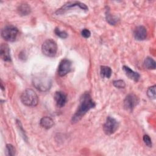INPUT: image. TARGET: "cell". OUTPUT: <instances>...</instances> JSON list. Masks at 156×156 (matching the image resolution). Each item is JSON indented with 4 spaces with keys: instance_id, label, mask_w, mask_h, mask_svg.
Instances as JSON below:
<instances>
[{
    "instance_id": "12",
    "label": "cell",
    "mask_w": 156,
    "mask_h": 156,
    "mask_svg": "<svg viewBox=\"0 0 156 156\" xmlns=\"http://www.w3.org/2000/svg\"><path fill=\"white\" fill-rule=\"evenodd\" d=\"M0 55L1 58L5 62H10L11 60V57L10 54V48L9 46L5 43H2L1 45Z\"/></svg>"
},
{
    "instance_id": "14",
    "label": "cell",
    "mask_w": 156,
    "mask_h": 156,
    "mask_svg": "<svg viewBox=\"0 0 156 156\" xmlns=\"http://www.w3.org/2000/svg\"><path fill=\"white\" fill-rule=\"evenodd\" d=\"M40 124L42 127H43L46 129H49L53 126L54 121L50 117L45 116V117H43L40 119Z\"/></svg>"
},
{
    "instance_id": "17",
    "label": "cell",
    "mask_w": 156,
    "mask_h": 156,
    "mask_svg": "<svg viewBox=\"0 0 156 156\" xmlns=\"http://www.w3.org/2000/svg\"><path fill=\"white\" fill-rule=\"evenodd\" d=\"M144 65L145 68L149 69H155V60L149 57L145 58L144 62Z\"/></svg>"
},
{
    "instance_id": "11",
    "label": "cell",
    "mask_w": 156,
    "mask_h": 156,
    "mask_svg": "<svg viewBox=\"0 0 156 156\" xmlns=\"http://www.w3.org/2000/svg\"><path fill=\"white\" fill-rule=\"evenodd\" d=\"M54 99L57 107H62L65 105L67 101V96L66 94L62 91H56L54 94Z\"/></svg>"
},
{
    "instance_id": "9",
    "label": "cell",
    "mask_w": 156,
    "mask_h": 156,
    "mask_svg": "<svg viewBox=\"0 0 156 156\" xmlns=\"http://www.w3.org/2000/svg\"><path fill=\"white\" fill-rule=\"evenodd\" d=\"M79 7L80 9H81L82 10H88V7L85 4L82 3L80 2L74 1V2H69L66 3V4H65L63 7H62L60 9H58L56 12V13H57V14L63 13L67 11L70 8H72V7Z\"/></svg>"
},
{
    "instance_id": "8",
    "label": "cell",
    "mask_w": 156,
    "mask_h": 156,
    "mask_svg": "<svg viewBox=\"0 0 156 156\" xmlns=\"http://www.w3.org/2000/svg\"><path fill=\"white\" fill-rule=\"evenodd\" d=\"M71 69V62L68 59H63L59 63L57 73L60 76H64L67 74Z\"/></svg>"
},
{
    "instance_id": "5",
    "label": "cell",
    "mask_w": 156,
    "mask_h": 156,
    "mask_svg": "<svg viewBox=\"0 0 156 156\" xmlns=\"http://www.w3.org/2000/svg\"><path fill=\"white\" fill-rule=\"evenodd\" d=\"M18 34V29L12 25L5 26L1 30V36L6 41H13Z\"/></svg>"
},
{
    "instance_id": "21",
    "label": "cell",
    "mask_w": 156,
    "mask_h": 156,
    "mask_svg": "<svg viewBox=\"0 0 156 156\" xmlns=\"http://www.w3.org/2000/svg\"><path fill=\"white\" fill-rule=\"evenodd\" d=\"M16 125H17V127H18V128L20 132H21V134L22 136L23 137L24 140L27 142V136H26V133H25V131L24 130V129H23V127H22V125H21V122H20V121L16 120Z\"/></svg>"
},
{
    "instance_id": "24",
    "label": "cell",
    "mask_w": 156,
    "mask_h": 156,
    "mask_svg": "<svg viewBox=\"0 0 156 156\" xmlns=\"http://www.w3.org/2000/svg\"><path fill=\"white\" fill-rule=\"evenodd\" d=\"M143 141H144V143H145V144L148 146V147H152V141H151V139L150 138V136L147 135H144L143 136Z\"/></svg>"
},
{
    "instance_id": "4",
    "label": "cell",
    "mask_w": 156,
    "mask_h": 156,
    "mask_svg": "<svg viewBox=\"0 0 156 156\" xmlns=\"http://www.w3.org/2000/svg\"><path fill=\"white\" fill-rule=\"evenodd\" d=\"M41 51L43 54L48 57L55 56L57 52L56 42L52 39L46 40L41 46Z\"/></svg>"
},
{
    "instance_id": "16",
    "label": "cell",
    "mask_w": 156,
    "mask_h": 156,
    "mask_svg": "<svg viewBox=\"0 0 156 156\" xmlns=\"http://www.w3.org/2000/svg\"><path fill=\"white\" fill-rule=\"evenodd\" d=\"M112 73V69L107 66H101L100 74L102 78H110Z\"/></svg>"
},
{
    "instance_id": "10",
    "label": "cell",
    "mask_w": 156,
    "mask_h": 156,
    "mask_svg": "<svg viewBox=\"0 0 156 156\" xmlns=\"http://www.w3.org/2000/svg\"><path fill=\"white\" fill-rule=\"evenodd\" d=\"M147 30L143 26H138L134 30L133 35L137 40H143L147 37Z\"/></svg>"
},
{
    "instance_id": "6",
    "label": "cell",
    "mask_w": 156,
    "mask_h": 156,
    "mask_svg": "<svg viewBox=\"0 0 156 156\" xmlns=\"http://www.w3.org/2000/svg\"><path fill=\"white\" fill-rule=\"evenodd\" d=\"M118 127V121L111 116H108L106 121L103 126V130L106 135H112L114 133Z\"/></svg>"
},
{
    "instance_id": "1",
    "label": "cell",
    "mask_w": 156,
    "mask_h": 156,
    "mask_svg": "<svg viewBox=\"0 0 156 156\" xmlns=\"http://www.w3.org/2000/svg\"><path fill=\"white\" fill-rule=\"evenodd\" d=\"M95 102L93 101L90 94L86 92L80 97V104L76 113L72 117V123L79 121L82 117L91 108L95 107Z\"/></svg>"
},
{
    "instance_id": "19",
    "label": "cell",
    "mask_w": 156,
    "mask_h": 156,
    "mask_svg": "<svg viewBox=\"0 0 156 156\" xmlns=\"http://www.w3.org/2000/svg\"><path fill=\"white\" fill-rule=\"evenodd\" d=\"M106 20H107V21L111 25H115L116 24V23L117 22L116 18H115L114 16H113L112 14H110L109 10H107Z\"/></svg>"
},
{
    "instance_id": "23",
    "label": "cell",
    "mask_w": 156,
    "mask_h": 156,
    "mask_svg": "<svg viewBox=\"0 0 156 156\" xmlns=\"http://www.w3.org/2000/svg\"><path fill=\"white\" fill-rule=\"evenodd\" d=\"M55 34L59 37L62 38H66L68 37V34L65 31H62L60 30L58 27H56L55 29Z\"/></svg>"
},
{
    "instance_id": "22",
    "label": "cell",
    "mask_w": 156,
    "mask_h": 156,
    "mask_svg": "<svg viewBox=\"0 0 156 156\" xmlns=\"http://www.w3.org/2000/svg\"><path fill=\"white\" fill-rule=\"evenodd\" d=\"M113 85L118 88H124L126 87V83L122 80H116L113 82Z\"/></svg>"
},
{
    "instance_id": "2",
    "label": "cell",
    "mask_w": 156,
    "mask_h": 156,
    "mask_svg": "<svg viewBox=\"0 0 156 156\" xmlns=\"http://www.w3.org/2000/svg\"><path fill=\"white\" fill-rule=\"evenodd\" d=\"M32 82L34 86L38 90L41 92H44L49 90L52 84L51 79L47 76L43 74H40L34 77Z\"/></svg>"
},
{
    "instance_id": "20",
    "label": "cell",
    "mask_w": 156,
    "mask_h": 156,
    "mask_svg": "<svg viewBox=\"0 0 156 156\" xmlns=\"http://www.w3.org/2000/svg\"><path fill=\"white\" fill-rule=\"evenodd\" d=\"M147 95L151 99H155L156 93H155V85L150 87L147 90Z\"/></svg>"
},
{
    "instance_id": "15",
    "label": "cell",
    "mask_w": 156,
    "mask_h": 156,
    "mask_svg": "<svg viewBox=\"0 0 156 156\" xmlns=\"http://www.w3.org/2000/svg\"><path fill=\"white\" fill-rule=\"evenodd\" d=\"M18 11L20 15H27L30 12V8L27 4L23 3L19 5L18 8Z\"/></svg>"
},
{
    "instance_id": "7",
    "label": "cell",
    "mask_w": 156,
    "mask_h": 156,
    "mask_svg": "<svg viewBox=\"0 0 156 156\" xmlns=\"http://www.w3.org/2000/svg\"><path fill=\"white\" fill-rule=\"evenodd\" d=\"M138 103V98L133 94H128L124 101V107L128 111H132Z\"/></svg>"
},
{
    "instance_id": "25",
    "label": "cell",
    "mask_w": 156,
    "mask_h": 156,
    "mask_svg": "<svg viewBox=\"0 0 156 156\" xmlns=\"http://www.w3.org/2000/svg\"><path fill=\"white\" fill-rule=\"evenodd\" d=\"M81 34H82V37H83L84 38H89V37H90V35H91V32H90V31L88 29H83L82 30V32H81Z\"/></svg>"
},
{
    "instance_id": "13",
    "label": "cell",
    "mask_w": 156,
    "mask_h": 156,
    "mask_svg": "<svg viewBox=\"0 0 156 156\" xmlns=\"http://www.w3.org/2000/svg\"><path fill=\"white\" fill-rule=\"evenodd\" d=\"M123 71H124L126 75L130 79L134 80L135 82H138L140 78V75L127 66H123Z\"/></svg>"
},
{
    "instance_id": "3",
    "label": "cell",
    "mask_w": 156,
    "mask_h": 156,
    "mask_svg": "<svg viewBox=\"0 0 156 156\" xmlns=\"http://www.w3.org/2000/svg\"><path fill=\"white\" fill-rule=\"evenodd\" d=\"M20 99L23 104L29 107L36 106L38 102V96L32 89L25 90L22 93Z\"/></svg>"
},
{
    "instance_id": "18",
    "label": "cell",
    "mask_w": 156,
    "mask_h": 156,
    "mask_svg": "<svg viewBox=\"0 0 156 156\" xmlns=\"http://www.w3.org/2000/svg\"><path fill=\"white\" fill-rule=\"evenodd\" d=\"M15 148L11 144H7L5 147V154L7 155L13 156L15 155Z\"/></svg>"
}]
</instances>
